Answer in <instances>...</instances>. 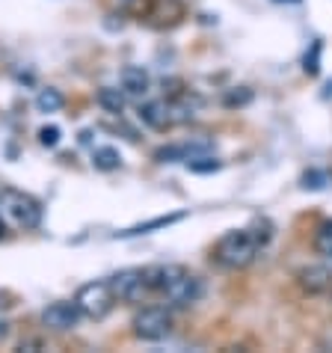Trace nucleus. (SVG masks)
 <instances>
[{
  "label": "nucleus",
  "instance_id": "1",
  "mask_svg": "<svg viewBox=\"0 0 332 353\" xmlns=\"http://www.w3.org/2000/svg\"><path fill=\"white\" fill-rule=\"evenodd\" d=\"M261 241L252 229H231L214 243V261L226 270H243L258 259Z\"/></svg>",
  "mask_w": 332,
  "mask_h": 353
},
{
  "label": "nucleus",
  "instance_id": "2",
  "mask_svg": "<svg viewBox=\"0 0 332 353\" xmlns=\"http://www.w3.org/2000/svg\"><path fill=\"white\" fill-rule=\"evenodd\" d=\"M0 214L15 225V229L30 232L42 223V202L36 196L15 190V188H3L0 190Z\"/></svg>",
  "mask_w": 332,
  "mask_h": 353
},
{
  "label": "nucleus",
  "instance_id": "3",
  "mask_svg": "<svg viewBox=\"0 0 332 353\" xmlns=\"http://www.w3.org/2000/svg\"><path fill=\"white\" fill-rule=\"evenodd\" d=\"M74 303H77V309H81L83 318L104 321L113 312L116 297H113V291H110V282H86V285L77 288Z\"/></svg>",
  "mask_w": 332,
  "mask_h": 353
},
{
  "label": "nucleus",
  "instance_id": "4",
  "mask_svg": "<svg viewBox=\"0 0 332 353\" xmlns=\"http://www.w3.org/2000/svg\"><path fill=\"white\" fill-rule=\"evenodd\" d=\"M131 327L140 341H163L172 332V312L166 306H145L134 315Z\"/></svg>",
  "mask_w": 332,
  "mask_h": 353
},
{
  "label": "nucleus",
  "instance_id": "5",
  "mask_svg": "<svg viewBox=\"0 0 332 353\" xmlns=\"http://www.w3.org/2000/svg\"><path fill=\"white\" fill-rule=\"evenodd\" d=\"M110 282V291L119 303H143L145 294H149V282H145V270L143 268H128L119 270L116 276L107 279Z\"/></svg>",
  "mask_w": 332,
  "mask_h": 353
},
{
  "label": "nucleus",
  "instance_id": "6",
  "mask_svg": "<svg viewBox=\"0 0 332 353\" xmlns=\"http://www.w3.org/2000/svg\"><path fill=\"white\" fill-rule=\"evenodd\" d=\"M202 291H205L202 288V279L184 270L181 276L163 291V297L169 300V306H175V309H187V306H193V303L202 300Z\"/></svg>",
  "mask_w": 332,
  "mask_h": 353
},
{
  "label": "nucleus",
  "instance_id": "7",
  "mask_svg": "<svg viewBox=\"0 0 332 353\" xmlns=\"http://www.w3.org/2000/svg\"><path fill=\"white\" fill-rule=\"evenodd\" d=\"M81 309H77V303L74 300H56L51 303L45 312H42V323L48 330H54V332H68V330H74L77 323H81Z\"/></svg>",
  "mask_w": 332,
  "mask_h": 353
},
{
  "label": "nucleus",
  "instance_id": "8",
  "mask_svg": "<svg viewBox=\"0 0 332 353\" xmlns=\"http://www.w3.org/2000/svg\"><path fill=\"white\" fill-rule=\"evenodd\" d=\"M140 119L149 125L152 131H169L175 128V113L172 101H149L140 107Z\"/></svg>",
  "mask_w": 332,
  "mask_h": 353
},
{
  "label": "nucleus",
  "instance_id": "9",
  "mask_svg": "<svg viewBox=\"0 0 332 353\" xmlns=\"http://www.w3.org/2000/svg\"><path fill=\"white\" fill-rule=\"evenodd\" d=\"M297 282L309 294H324V291H332V270L326 264H309V268H302L297 273Z\"/></svg>",
  "mask_w": 332,
  "mask_h": 353
},
{
  "label": "nucleus",
  "instance_id": "10",
  "mask_svg": "<svg viewBox=\"0 0 332 353\" xmlns=\"http://www.w3.org/2000/svg\"><path fill=\"white\" fill-rule=\"evenodd\" d=\"M119 86L125 95H145L152 90V74L143 65H125L119 72Z\"/></svg>",
  "mask_w": 332,
  "mask_h": 353
},
{
  "label": "nucleus",
  "instance_id": "11",
  "mask_svg": "<svg viewBox=\"0 0 332 353\" xmlns=\"http://www.w3.org/2000/svg\"><path fill=\"white\" fill-rule=\"evenodd\" d=\"M143 270H145V282H149V288L160 291V294L184 273L181 264H152V268H143Z\"/></svg>",
  "mask_w": 332,
  "mask_h": 353
},
{
  "label": "nucleus",
  "instance_id": "12",
  "mask_svg": "<svg viewBox=\"0 0 332 353\" xmlns=\"http://www.w3.org/2000/svg\"><path fill=\"white\" fill-rule=\"evenodd\" d=\"M187 214H166V217H154L149 223H140V225H131V229H125L119 232V238H134V234H149V232H158V229H169L172 223H181Z\"/></svg>",
  "mask_w": 332,
  "mask_h": 353
},
{
  "label": "nucleus",
  "instance_id": "13",
  "mask_svg": "<svg viewBox=\"0 0 332 353\" xmlns=\"http://www.w3.org/2000/svg\"><path fill=\"white\" fill-rule=\"evenodd\" d=\"M311 250L318 252L320 259L332 261V220H320L315 234H311Z\"/></svg>",
  "mask_w": 332,
  "mask_h": 353
},
{
  "label": "nucleus",
  "instance_id": "14",
  "mask_svg": "<svg viewBox=\"0 0 332 353\" xmlns=\"http://www.w3.org/2000/svg\"><path fill=\"white\" fill-rule=\"evenodd\" d=\"M95 101H98L101 110L113 113V116H122L125 113V92L116 90V86H101L98 95H95Z\"/></svg>",
  "mask_w": 332,
  "mask_h": 353
},
{
  "label": "nucleus",
  "instance_id": "15",
  "mask_svg": "<svg viewBox=\"0 0 332 353\" xmlns=\"http://www.w3.org/2000/svg\"><path fill=\"white\" fill-rule=\"evenodd\" d=\"M92 166L101 172H113L122 166V154L119 149H113V145H98V149H92Z\"/></svg>",
  "mask_w": 332,
  "mask_h": 353
},
{
  "label": "nucleus",
  "instance_id": "16",
  "mask_svg": "<svg viewBox=\"0 0 332 353\" xmlns=\"http://www.w3.org/2000/svg\"><path fill=\"white\" fill-rule=\"evenodd\" d=\"M63 107H65V95L60 90H54V86L39 90V95H36V110L39 113H60Z\"/></svg>",
  "mask_w": 332,
  "mask_h": 353
},
{
  "label": "nucleus",
  "instance_id": "17",
  "mask_svg": "<svg viewBox=\"0 0 332 353\" xmlns=\"http://www.w3.org/2000/svg\"><path fill=\"white\" fill-rule=\"evenodd\" d=\"M187 166L193 172H214V170H220V161H214V158H208V154H199V158H193V161H187Z\"/></svg>",
  "mask_w": 332,
  "mask_h": 353
},
{
  "label": "nucleus",
  "instance_id": "18",
  "mask_svg": "<svg viewBox=\"0 0 332 353\" xmlns=\"http://www.w3.org/2000/svg\"><path fill=\"white\" fill-rule=\"evenodd\" d=\"M39 143L45 145V149H56L60 145V128L56 125H48V128L39 131Z\"/></svg>",
  "mask_w": 332,
  "mask_h": 353
},
{
  "label": "nucleus",
  "instance_id": "19",
  "mask_svg": "<svg viewBox=\"0 0 332 353\" xmlns=\"http://www.w3.org/2000/svg\"><path fill=\"white\" fill-rule=\"evenodd\" d=\"M326 175L324 172H318V170H311V172H306L302 175V188H311V190H318V188H326Z\"/></svg>",
  "mask_w": 332,
  "mask_h": 353
},
{
  "label": "nucleus",
  "instance_id": "20",
  "mask_svg": "<svg viewBox=\"0 0 332 353\" xmlns=\"http://www.w3.org/2000/svg\"><path fill=\"white\" fill-rule=\"evenodd\" d=\"M6 336V323H0V339H3Z\"/></svg>",
  "mask_w": 332,
  "mask_h": 353
},
{
  "label": "nucleus",
  "instance_id": "21",
  "mask_svg": "<svg viewBox=\"0 0 332 353\" xmlns=\"http://www.w3.org/2000/svg\"><path fill=\"white\" fill-rule=\"evenodd\" d=\"M3 232H6V225H3V220H0V238H3Z\"/></svg>",
  "mask_w": 332,
  "mask_h": 353
},
{
  "label": "nucleus",
  "instance_id": "22",
  "mask_svg": "<svg viewBox=\"0 0 332 353\" xmlns=\"http://www.w3.org/2000/svg\"><path fill=\"white\" fill-rule=\"evenodd\" d=\"M276 3H297V0H276Z\"/></svg>",
  "mask_w": 332,
  "mask_h": 353
}]
</instances>
